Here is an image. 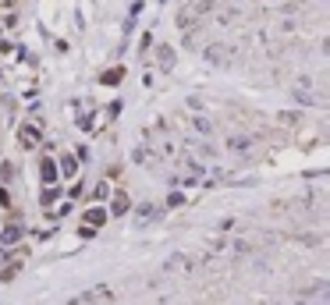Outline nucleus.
<instances>
[{
	"label": "nucleus",
	"instance_id": "obj_1",
	"mask_svg": "<svg viewBox=\"0 0 330 305\" xmlns=\"http://www.w3.org/2000/svg\"><path fill=\"white\" fill-rule=\"evenodd\" d=\"M160 64H163V71L174 68V50L171 47H160Z\"/></svg>",
	"mask_w": 330,
	"mask_h": 305
},
{
	"label": "nucleus",
	"instance_id": "obj_2",
	"mask_svg": "<svg viewBox=\"0 0 330 305\" xmlns=\"http://www.w3.org/2000/svg\"><path fill=\"white\" fill-rule=\"evenodd\" d=\"M22 142H25V146H36V142H39V131H36L32 125H28V128H22Z\"/></svg>",
	"mask_w": 330,
	"mask_h": 305
},
{
	"label": "nucleus",
	"instance_id": "obj_3",
	"mask_svg": "<svg viewBox=\"0 0 330 305\" xmlns=\"http://www.w3.org/2000/svg\"><path fill=\"white\" fill-rule=\"evenodd\" d=\"M43 178H47V181H53V178H57V167H53L50 160H47V163H43Z\"/></svg>",
	"mask_w": 330,
	"mask_h": 305
},
{
	"label": "nucleus",
	"instance_id": "obj_4",
	"mask_svg": "<svg viewBox=\"0 0 330 305\" xmlns=\"http://www.w3.org/2000/svg\"><path fill=\"white\" fill-rule=\"evenodd\" d=\"M18 234H22L18 227H7V234H4V245H11V241H18Z\"/></svg>",
	"mask_w": 330,
	"mask_h": 305
}]
</instances>
